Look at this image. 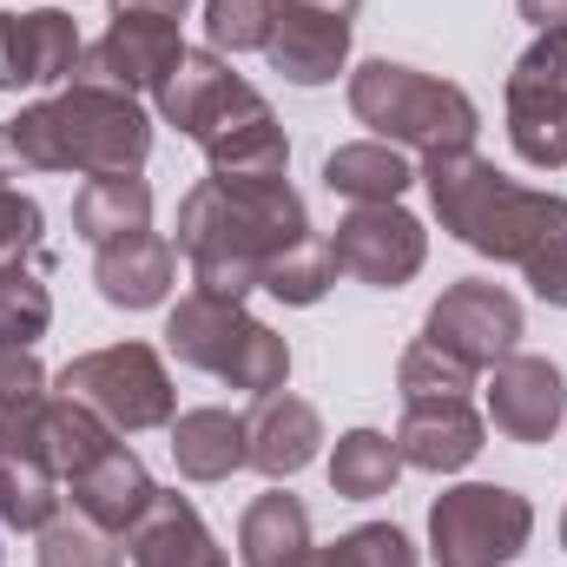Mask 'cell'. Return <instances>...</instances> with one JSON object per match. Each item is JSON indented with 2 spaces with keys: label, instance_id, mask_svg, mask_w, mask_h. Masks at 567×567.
Masks as SVG:
<instances>
[{
  "label": "cell",
  "instance_id": "1",
  "mask_svg": "<svg viewBox=\"0 0 567 567\" xmlns=\"http://www.w3.org/2000/svg\"><path fill=\"white\" fill-rule=\"evenodd\" d=\"M416 178L429 185V205H435L442 231H455L468 251H482L495 265H515L535 284L542 303L567 310V198L561 192L515 185L475 145L423 158Z\"/></svg>",
  "mask_w": 567,
  "mask_h": 567
},
{
  "label": "cell",
  "instance_id": "2",
  "mask_svg": "<svg viewBox=\"0 0 567 567\" xmlns=\"http://www.w3.org/2000/svg\"><path fill=\"white\" fill-rule=\"evenodd\" d=\"M310 238L303 198L290 178H198L178 205V251L192 265V290L251 297L265 290L271 265Z\"/></svg>",
  "mask_w": 567,
  "mask_h": 567
},
{
  "label": "cell",
  "instance_id": "3",
  "mask_svg": "<svg viewBox=\"0 0 567 567\" xmlns=\"http://www.w3.org/2000/svg\"><path fill=\"white\" fill-rule=\"evenodd\" d=\"M158 100V120L178 126L185 140L212 158L218 178H284L290 165V140H284L278 113L258 86H245L225 53H192L178 60V73L152 93Z\"/></svg>",
  "mask_w": 567,
  "mask_h": 567
},
{
  "label": "cell",
  "instance_id": "4",
  "mask_svg": "<svg viewBox=\"0 0 567 567\" xmlns=\"http://www.w3.org/2000/svg\"><path fill=\"white\" fill-rule=\"evenodd\" d=\"M7 140L20 152L27 172H140L152 152V120L133 93L120 86H86L66 80V93L27 106L20 120H7Z\"/></svg>",
  "mask_w": 567,
  "mask_h": 567
},
{
  "label": "cell",
  "instance_id": "5",
  "mask_svg": "<svg viewBox=\"0 0 567 567\" xmlns=\"http://www.w3.org/2000/svg\"><path fill=\"white\" fill-rule=\"evenodd\" d=\"M350 113L377 133L383 145H410V152H468L482 133V113L462 86L396 66V60H363L350 73Z\"/></svg>",
  "mask_w": 567,
  "mask_h": 567
},
{
  "label": "cell",
  "instance_id": "6",
  "mask_svg": "<svg viewBox=\"0 0 567 567\" xmlns=\"http://www.w3.org/2000/svg\"><path fill=\"white\" fill-rule=\"evenodd\" d=\"M165 350L245 396H271L290 383V343L271 323H258L238 297H212V290L178 297L165 317Z\"/></svg>",
  "mask_w": 567,
  "mask_h": 567
},
{
  "label": "cell",
  "instance_id": "7",
  "mask_svg": "<svg viewBox=\"0 0 567 567\" xmlns=\"http://www.w3.org/2000/svg\"><path fill=\"white\" fill-rule=\"evenodd\" d=\"M60 396L86 403L93 416L120 435H140V429H172L178 416V390L158 363L152 343H106V350H86L73 357L60 377H53Z\"/></svg>",
  "mask_w": 567,
  "mask_h": 567
},
{
  "label": "cell",
  "instance_id": "8",
  "mask_svg": "<svg viewBox=\"0 0 567 567\" xmlns=\"http://www.w3.org/2000/svg\"><path fill=\"white\" fill-rule=\"evenodd\" d=\"M535 535V508L528 495L502 488V482H462L449 495H435L429 508V555L435 567H508Z\"/></svg>",
  "mask_w": 567,
  "mask_h": 567
},
{
  "label": "cell",
  "instance_id": "9",
  "mask_svg": "<svg viewBox=\"0 0 567 567\" xmlns=\"http://www.w3.org/2000/svg\"><path fill=\"white\" fill-rule=\"evenodd\" d=\"M508 140L528 165H567V33H535L508 73Z\"/></svg>",
  "mask_w": 567,
  "mask_h": 567
},
{
  "label": "cell",
  "instance_id": "10",
  "mask_svg": "<svg viewBox=\"0 0 567 567\" xmlns=\"http://www.w3.org/2000/svg\"><path fill=\"white\" fill-rule=\"evenodd\" d=\"M423 337L435 343V350L462 357L468 370H495V363L515 357V343H522V303H515L502 284L462 278L429 303Z\"/></svg>",
  "mask_w": 567,
  "mask_h": 567
},
{
  "label": "cell",
  "instance_id": "11",
  "mask_svg": "<svg viewBox=\"0 0 567 567\" xmlns=\"http://www.w3.org/2000/svg\"><path fill=\"white\" fill-rule=\"evenodd\" d=\"M330 258H337L343 278L370 284V290H403L423 271L429 231L403 205H350V218L330 238Z\"/></svg>",
  "mask_w": 567,
  "mask_h": 567
},
{
  "label": "cell",
  "instance_id": "12",
  "mask_svg": "<svg viewBox=\"0 0 567 567\" xmlns=\"http://www.w3.org/2000/svg\"><path fill=\"white\" fill-rule=\"evenodd\" d=\"M185 60V40H178V20H152V13H113V27L80 53L73 80L86 86H120V93H158Z\"/></svg>",
  "mask_w": 567,
  "mask_h": 567
},
{
  "label": "cell",
  "instance_id": "13",
  "mask_svg": "<svg viewBox=\"0 0 567 567\" xmlns=\"http://www.w3.org/2000/svg\"><path fill=\"white\" fill-rule=\"evenodd\" d=\"M86 40L66 7H33V13H0V93L27 86H60L73 80Z\"/></svg>",
  "mask_w": 567,
  "mask_h": 567
},
{
  "label": "cell",
  "instance_id": "14",
  "mask_svg": "<svg viewBox=\"0 0 567 567\" xmlns=\"http://www.w3.org/2000/svg\"><path fill=\"white\" fill-rule=\"evenodd\" d=\"M567 416V383L548 357H502L488 377V423L508 442H548Z\"/></svg>",
  "mask_w": 567,
  "mask_h": 567
},
{
  "label": "cell",
  "instance_id": "15",
  "mask_svg": "<svg viewBox=\"0 0 567 567\" xmlns=\"http://www.w3.org/2000/svg\"><path fill=\"white\" fill-rule=\"evenodd\" d=\"M265 60L290 86H330L343 73V60H350V20L323 13V7H303V0H278Z\"/></svg>",
  "mask_w": 567,
  "mask_h": 567
},
{
  "label": "cell",
  "instance_id": "16",
  "mask_svg": "<svg viewBox=\"0 0 567 567\" xmlns=\"http://www.w3.org/2000/svg\"><path fill=\"white\" fill-rule=\"evenodd\" d=\"M482 435H488V423L468 410V396H429V403H403L396 455H403V468L455 475L482 455Z\"/></svg>",
  "mask_w": 567,
  "mask_h": 567
},
{
  "label": "cell",
  "instance_id": "17",
  "mask_svg": "<svg viewBox=\"0 0 567 567\" xmlns=\"http://www.w3.org/2000/svg\"><path fill=\"white\" fill-rule=\"evenodd\" d=\"M126 555L133 567H225V548L178 488H158L145 502V515L126 528Z\"/></svg>",
  "mask_w": 567,
  "mask_h": 567
},
{
  "label": "cell",
  "instance_id": "18",
  "mask_svg": "<svg viewBox=\"0 0 567 567\" xmlns=\"http://www.w3.org/2000/svg\"><path fill=\"white\" fill-rule=\"evenodd\" d=\"M245 442H251V468H258L265 482H290V475H303V468L317 462L323 416H317L303 396L271 390V396L251 403V416H245Z\"/></svg>",
  "mask_w": 567,
  "mask_h": 567
},
{
  "label": "cell",
  "instance_id": "19",
  "mask_svg": "<svg viewBox=\"0 0 567 567\" xmlns=\"http://www.w3.org/2000/svg\"><path fill=\"white\" fill-rule=\"evenodd\" d=\"M93 284H100V297H106L113 310H152V303H165L172 284H178V251H172L152 225H145V231H126V238L100 245Z\"/></svg>",
  "mask_w": 567,
  "mask_h": 567
},
{
  "label": "cell",
  "instance_id": "20",
  "mask_svg": "<svg viewBox=\"0 0 567 567\" xmlns=\"http://www.w3.org/2000/svg\"><path fill=\"white\" fill-rule=\"evenodd\" d=\"M158 495V482L145 475V462L126 449V442H113L86 475H73L66 482V502H73V515H86L93 528H106V535H126L133 522L145 515V502Z\"/></svg>",
  "mask_w": 567,
  "mask_h": 567
},
{
  "label": "cell",
  "instance_id": "21",
  "mask_svg": "<svg viewBox=\"0 0 567 567\" xmlns=\"http://www.w3.org/2000/svg\"><path fill=\"white\" fill-rule=\"evenodd\" d=\"M172 462H178L185 482H231L238 468H251L245 416H231V410H185V416H172Z\"/></svg>",
  "mask_w": 567,
  "mask_h": 567
},
{
  "label": "cell",
  "instance_id": "22",
  "mask_svg": "<svg viewBox=\"0 0 567 567\" xmlns=\"http://www.w3.org/2000/svg\"><path fill=\"white\" fill-rule=\"evenodd\" d=\"M323 185H330V198H350V205H396L416 185V172H410L403 145L363 140V145H337L323 158Z\"/></svg>",
  "mask_w": 567,
  "mask_h": 567
},
{
  "label": "cell",
  "instance_id": "23",
  "mask_svg": "<svg viewBox=\"0 0 567 567\" xmlns=\"http://www.w3.org/2000/svg\"><path fill=\"white\" fill-rule=\"evenodd\" d=\"M310 555V508L297 495H258L238 522V561L245 567H303Z\"/></svg>",
  "mask_w": 567,
  "mask_h": 567
},
{
  "label": "cell",
  "instance_id": "24",
  "mask_svg": "<svg viewBox=\"0 0 567 567\" xmlns=\"http://www.w3.org/2000/svg\"><path fill=\"white\" fill-rule=\"evenodd\" d=\"M152 225V185L140 172H106V178H86L80 198H73V231L100 251L126 231H145Z\"/></svg>",
  "mask_w": 567,
  "mask_h": 567
},
{
  "label": "cell",
  "instance_id": "25",
  "mask_svg": "<svg viewBox=\"0 0 567 567\" xmlns=\"http://www.w3.org/2000/svg\"><path fill=\"white\" fill-rule=\"evenodd\" d=\"M120 442V429H106L86 403H73V396H47V410H40V455H47V468L60 475V488L73 482V475H86L106 449Z\"/></svg>",
  "mask_w": 567,
  "mask_h": 567
},
{
  "label": "cell",
  "instance_id": "26",
  "mask_svg": "<svg viewBox=\"0 0 567 567\" xmlns=\"http://www.w3.org/2000/svg\"><path fill=\"white\" fill-rule=\"evenodd\" d=\"M396 475H403L396 435H383V429H350V435H337V449H330V488H337L343 502H377V495L396 488Z\"/></svg>",
  "mask_w": 567,
  "mask_h": 567
},
{
  "label": "cell",
  "instance_id": "27",
  "mask_svg": "<svg viewBox=\"0 0 567 567\" xmlns=\"http://www.w3.org/2000/svg\"><path fill=\"white\" fill-rule=\"evenodd\" d=\"M60 502H66V495H60V475H53L40 455L0 442V522L20 528V535H40V528L60 515Z\"/></svg>",
  "mask_w": 567,
  "mask_h": 567
},
{
  "label": "cell",
  "instance_id": "28",
  "mask_svg": "<svg viewBox=\"0 0 567 567\" xmlns=\"http://www.w3.org/2000/svg\"><path fill=\"white\" fill-rule=\"evenodd\" d=\"M40 548H33V561L40 567H126V548H120V535H106V528H93L86 515H53L40 535H33Z\"/></svg>",
  "mask_w": 567,
  "mask_h": 567
},
{
  "label": "cell",
  "instance_id": "29",
  "mask_svg": "<svg viewBox=\"0 0 567 567\" xmlns=\"http://www.w3.org/2000/svg\"><path fill=\"white\" fill-rule=\"evenodd\" d=\"M53 323V297L40 284V265L0 271V350H33Z\"/></svg>",
  "mask_w": 567,
  "mask_h": 567
},
{
  "label": "cell",
  "instance_id": "30",
  "mask_svg": "<svg viewBox=\"0 0 567 567\" xmlns=\"http://www.w3.org/2000/svg\"><path fill=\"white\" fill-rule=\"evenodd\" d=\"M475 377H482V370H468L462 357L435 350L429 337H416V343L403 350V363H396V390H403V403H429V396H468V390H475Z\"/></svg>",
  "mask_w": 567,
  "mask_h": 567
},
{
  "label": "cell",
  "instance_id": "31",
  "mask_svg": "<svg viewBox=\"0 0 567 567\" xmlns=\"http://www.w3.org/2000/svg\"><path fill=\"white\" fill-rule=\"evenodd\" d=\"M303 567H416V548H410L403 528H390V522H363V528H350L337 548H310Z\"/></svg>",
  "mask_w": 567,
  "mask_h": 567
},
{
  "label": "cell",
  "instance_id": "32",
  "mask_svg": "<svg viewBox=\"0 0 567 567\" xmlns=\"http://www.w3.org/2000/svg\"><path fill=\"white\" fill-rule=\"evenodd\" d=\"M330 284H337V258H330V245L310 231L297 251H284L278 265H271L265 290H271L278 303H297V310H303V303H323V290H330Z\"/></svg>",
  "mask_w": 567,
  "mask_h": 567
},
{
  "label": "cell",
  "instance_id": "33",
  "mask_svg": "<svg viewBox=\"0 0 567 567\" xmlns=\"http://www.w3.org/2000/svg\"><path fill=\"white\" fill-rule=\"evenodd\" d=\"M271 20H278V0H205L212 53H265Z\"/></svg>",
  "mask_w": 567,
  "mask_h": 567
},
{
  "label": "cell",
  "instance_id": "34",
  "mask_svg": "<svg viewBox=\"0 0 567 567\" xmlns=\"http://www.w3.org/2000/svg\"><path fill=\"white\" fill-rule=\"evenodd\" d=\"M40 205L20 185H0V271L13 265H40Z\"/></svg>",
  "mask_w": 567,
  "mask_h": 567
},
{
  "label": "cell",
  "instance_id": "35",
  "mask_svg": "<svg viewBox=\"0 0 567 567\" xmlns=\"http://www.w3.org/2000/svg\"><path fill=\"white\" fill-rule=\"evenodd\" d=\"M53 390V377L33 363V350H0V410H20V403H40Z\"/></svg>",
  "mask_w": 567,
  "mask_h": 567
},
{
  "label": "cell",
  "instance_id": "36",
  "mask_svg": "<svg viewBox=\"0 0 567 567\" xmlns=\"http://www.w3.org/2000/svg\"><path fill=\"white\" fill-rule=\"evenodd\" d=\"M522 20H535V33H567V0H515Z\"/></svg>",
  "mask_w": 567,
  "mask_h": 567
},
{
  "label": "cell",
  "instance_id": "37",
  "mask_svg": "<svg viewBox=\"0 0 567 567\" xmlns=\"http://www.w3.org/2000/svg\"><path fill=\"white\" fill-rule=\"evenodd\" d=\"M113 13H152V20H185L192 0H106Z\"/></svg>",
  "mask_w": 567,
  "mask_h": 567
},
{
  "label": "cell",
  "instance_id": "38",
  "mask_svg": "<svg viewBox=\"0 0 567 567\" xmlns=\"http://www.w3.org/2000/svg\"><path fill=\"white\" fill-rule=\"evenodd\" d=\"M303 7H323V13H343V20H357V7H363V0H303Z\"/></svg>",
  "mask_w": 567,
  "mask_h": 567
},
{
  "label": "cell",
  "instance_id": "39",
  "mask_svg": "<svg viewBox=\"0 0 567 567\" xmlns=\"http://www.w3.org/2000/svg\"><path fill=\"white\" fill-rule=\"evenodd\" d=\"M561 548H567V515H561Z\"/></svg>",
  "mask_w": 567,
  "mask_h": 567
}]
</instances>
